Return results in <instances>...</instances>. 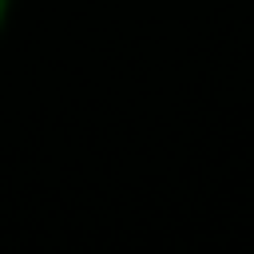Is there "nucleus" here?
Masks as SVG:
<instances>
[{"label": "nucleus", "mask_w": 254, "mask_h": 254, "mask_svg": "<svg viewBox=\"0 0 254 254\" xmlns=\"http://www.w3.org/2000/svg\"><path fill=\"white\" fill-rule=\"evenodd\" d=\"M12 8H16V0H0V36H4L8 20H12Z\"/></svg>", "instance_id": "obj_1"}]
</instances>
